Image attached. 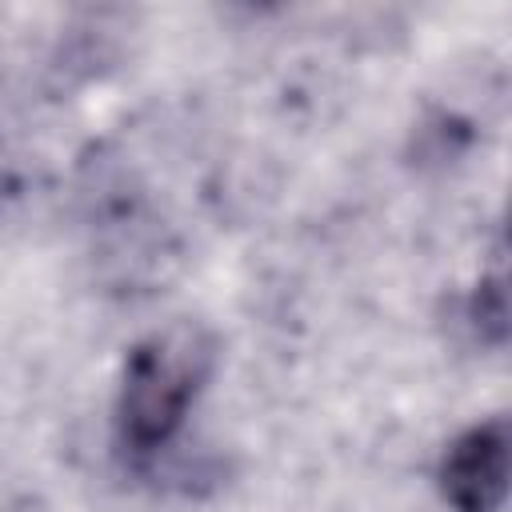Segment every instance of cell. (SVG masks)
<instances>
[{
  "label": "cell",
  "mask_w": 512,
  "mask_h": 512,
  "mask_svg": "<svg viewBox=\"0 0 512 512\" xmlns=\"http://www.w3.org/2000/svg\"><path fill=\"white\" fill-rule=\"evenodd\" d=\"M436 484L456 512H496L508 492V420L492 416L460 432L440 456Z\"/></svg>",
  "instance_id": "7a4b0ae2"
},
{
  "label": "cell",
  "mask_w": 512,
  "mask_h": 512,
  "mask_svg": "<svg viewBox=\"0 0 512 512\" xmlns=\"http://www.w3.org/2000/svg\"><path fill=\"white\" fill-rule=\"evenodd\" d=\"M216 368V336L204 324L176 320L132 344L116 388V444L148 460L176 440L196 396Z\"/></svg>",
  "instance_id": "6da1fadb"
},
{
  "label": "cell",
  "mask_w": 512,
  "mask_h": 512,
  "mask_svg": "<svg viewBox=\"0 0 512 512\" xmlns=\"http://www.w3.org/2000/svg\"><path fill=\"white\" fill-rule=\"evenodd\" d=\"M464 312H468V324H472V332L480 336V344L500 348L504 336H508V296H504V276H500V272L480 276V284L472 288Z\"/></svg>",
  "instance_id": "3957f363"
}]
</instances>
